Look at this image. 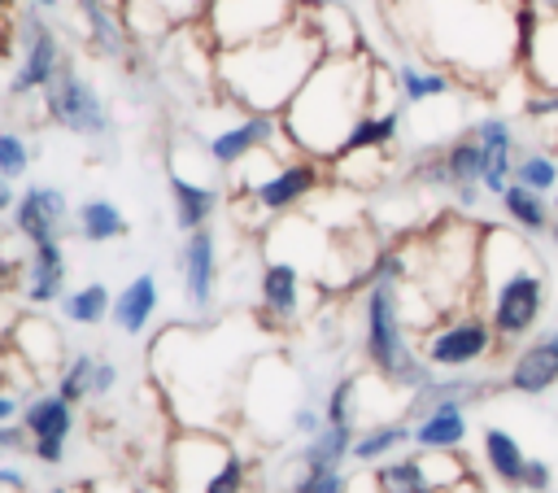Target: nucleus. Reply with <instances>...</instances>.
<instances>
[{
    "mask_svg": "<svg viewBox=\"0 0 558 493\" xmlns=\"http://www.w3.org/2000/svg\"><path fill=\"white\" fill-rule=\"evenodd\" d=\"M118 9H122V22H126L131 44H157V39H166V35L179 31V22L161 4H153V0H118Z\"/></svg>",
    "mask_w": 558,
    "mask_h": 493,
    "instance_id": "obj_37",
    "label": "nucleus"
},
{
    "mask_svg": "<svg viewBox=\"0 0 558 493\" xmlns=\"http://www.w3.org/2000/svg\"><path fill=\"white\" fill-rule=\"evenodd\" d=\"M161 305V284L153 270H140L135 279H126L118 292H113V310H109V323L122 332V336H144L153 314Z\"/></svg>",
    "mask_w": 558,
    "mask_h": 493,
    "instance_id": "obj_21",
    "label": "nucleus"
},
{
    "mask_svg": "<svg viewBox=\"0 0 558 493\" xmlns=\"http://www.w3.org/2000/svg\"><path fill=\"white\" fill-rule=\"evenodd\" d=\"M0 489H4V493H26V476H22V467L0 462Z\"/></svg>",
    "mask_w": 558,
    "mask_h": 493,
    "instance_id": "obj_51",
    "label": "nucleus"
},
{
    "mask_svg": "<svg viewBox=\"0 0 558 493\" xmlns=\"http://www.w3.org/2000/svg\"><path fill=\"white\" fill-rule=\"evenodd\" d=\"M78 17H83V31L92 39V48L109 61H122L131 52V35H126V22H122V9L113 0H74Z\"/></svg>",
    "mask_w": 558,
    "mask_h": 493,
    "instance_id": "obj_22",
    "label": "nucleus"
},
{
    "mask_svg": "<svg viewBox=\"0 0 558 493\" xmlns=\"http://www.w3.org/2000/svg\"><path fill=\"white\" fill-rule=\"evenodd\" d=\"M414 441V428L405 423V419H384V423H371L366 432H357L353 436V462H362V467H375V462H384V458H392L401 445H410Z\"/></svg>",
    "mask_w": 558,
    "mask_h": 493,
    "instance_id": "obj_31",
    "label": "nucleus"
},
{
    "mask_svg": "<svg viewBox=\"0 0 558 493\" xmlns=\"http://www.w3.org/2000/svg\"><path fill=\"white\" fill-rule=\"evenodd\" d=\"M488 388L480 384V380H471V375H432L427 384H418L414 393H410V401H405V414L410 419H418L423 410H432V406H440V401H475V397H484Z\"/></svg>",
    "mask_w": 558,
    "mask_h": 493,
    "instance_id": "obj_30",
    "label": "nucleus"
},
{
    "mask_svg": "<svg viewBox=\"0 0 558 493\" xmlns=\"http://www.w3.org/2000/svg\"><path fill=\"white\" fill-rule=\"evenodd\" d=\"M397 92H401V105L405 109H418L427 100H440L453 92V74L440 70V65H418V61H401L397 70Z\"/></svg>",
    "mask_w": 558,
    "mask_h": 493,
    "instance_id": "obj_29",
    "label": "nucleus"
},
{
    "mask_svg": "<svg viewBox=\"0 0 558 493\" xmlns=\"http://www.w3.org/2000/svg\"><path fill=\"white\" fill-rule=\"evenodd\" d=\"M52 493H96V489H92V480H78V484H61Z\"/></svg>",
    "mask_w": 558,
    "mask_h": 493,
    "instance_id": "obj_56",
    "label": "nucleus"
},
{
    "mask_svg": "<svg viewBox=\"0 0 558 493\" xmlns=\"http://www.w3.org/2000/svg\"><path fill=\"white\" fill-rule=\"evenodd\" d=\"M13 201H17L13 179H4V175H0V214H9V209H13Z\"/></svg>",
    "mask_w": 558,
    "mask_h": 493,
    "instance_id": "obj_54",
    "label": "nucleus"
},
{
    "mask_svg": "<svg viewBox=\"0 0 558 493\" xmlns=\"http://www.w3.org/2000/svg\"><path fill=\"white\" fill-rule=\"evenodd\" d=\"M484 462H488L493 480H501V484H510V489L523 484L527 454H523V445H519L514 432H506V428H484Z\"/></svg>",
    "mask_w": 558,
    "mask_h": 493,
    "instance_id": "obj_33",
    "label": "nucleus"
},
{
    "mask_svg": "<svg viewBox=\"0 0 558 493\" xmlns=\"http://www.w3.org/2000/svg\"><path fill=\"white\" fill-rule=\"evenodd\" d=\"M22 397L17 393H0V423H13V419H22Z\"/></svg>",
    "mask_w": 558,
    "mask_h": 493,
    "instance_id": "obj_52",
    "label": "nucleus"
},
{
    "mask_svg": "<svg viewBox=\"0 0 558 493\" xmlns=\"http://www.w3.org/2000/svg\"><path fill=\"white\" fill-rule=\"evenodd\" d=\"M9 345H13V358L35 371V380L39 375H57L61 362L70 358L65 340H61V327L52 318H44V314H22L13 323V332H9Z\"/></svg>",
    "mask_w": 558,
    "mask_h": 493,
    "instance_id": "obj_17",
    "label": "nucleus"
},
{
    "mask_svg": "<svg viewBox=\"0 0 558 493\" xmlns=\"http://www.w3.org/2000/svg\"><path fill=\"white\" fill-rule=\"evenodd\" d=\"M414 428V449H462L466 441V406L462 401H440L432 410H423L418 419H410Z\"/></svg>",
    "mask_w": 558,
    "mask_h": 493,
    "instance_id": "obj_23",
    "label": "nucleus"
},
{
    "mask_svg": "<svg viewBox=\"0 0 558 493\" xmlns=\"http://www.w3.org/2000/svg\"><path fill=\"white\" fill-rule=\"evenodd\" d=\"M61 65H65V52H61V39H57L52 22H44L39 13H31L22 22V52H17V65L9 74V96L22 100V96L44 92L57 79Z\"/></svg>",
    "mask_w": 558,
    "mask_h": 493,
    "instance_id": "obj_14",
    "label": "nucleus"
},
{
    "mask_svg": "<svg viewBox=\"0 0 558 493\" xmlns=\"http://www.w3.org/2000/svg\"><path fill=\"white\" fill-rule=\"evenodd\" d=\"M179 279H183V301L192 314H209L218 305L222 288V253H218V231L214 223L196 227L179 244Z\"/></svg>",
    "mask_w": 558,
    "mask_h": 493,
    "instance_id": "obj_13",
    "label": "nucleus"
},
{
    "mask_svg": "<svg viewBox=\"0 0 558 493\" xmlns=\"http://www.w3.org/2000/svg\"><path fill=\"white\" fill-rule=\"evenodd\" d=\"M497 345V332L488 323V314H453L436 327L423 332V358L432 371H462V366H475L493 353Z\"/></svg>",
    "mask_w": 558,
    "mask_h": 493,
    "instance_id": "obj_11",
    "label": "nucleus"
},
{
    "mask_svg": "<svg viewBox=\"0 0 558 493\" xmlns=\"http://www.w3.org/2000/svg\"><path fill=\"white\" fill-rule=\"evenodd\" d=\"M471 131H475V140L484 144V153H514V127H510V118L488 113V118H480Z\"/></svg>",
    "mask_w": 558,
    "mask_h": 493,
    "instance_id": "obj_44",
    "label": "nucleus"
},
{
    "mask_svg": "<svg viewBox=\"0 0 558 493\" xmlns=\"http://www.w3.org/2000/svg\"><path fill=\"white\" fill-rule=\"evenodd\" d=\"M327 57L305 0L292 22L279 31H266L257 39L218 48L214 57V87L222 92L227 105L248 109V113H283V105L301 92V83L314 74V65Z\"/></svg>",
    "mask_w": 558,
    "mask_h": 493,
    "instance_id": "obj_3",
    "label": "nucleus"
},
{
    "mask_svg": "<svg viewBox=\"0 0 558 493\" xmlns=\"http://www.w3.org/2000/svg\"><path fill=\"white\" fill-rule=\"evenodd\" d=\"M362 349L379 380L414 393L432 380L427 358L405 340V310H401V284L371 275L362 297Z\"/></svg>",
    "mask_w": 558,
    "mask_h": 493,
    "instance_id": "obj_6",
    "label": "nucleus"
},
{
    "mask_svg": "<svg viewBox=\"0 0 558 493\" xmlns=\"http://www.w3.org/2000/svg\"><path fill=\"white\" fill-rule=\"evenodd\" d=\"M266 332L257 327V318H240V314L214 323H170L157 332L148 349V371L166 388L179 428L222 432L235 423L248 366L257 353H266V345L253 340H262Z\"/></svg>",
    "mask_w": 558,
    "mask_h": 493,
    "instance_id": "obj_1",
    "label": "nucleus"
},
{
    "mask_svg": "<svg viewBox=\"0 0 558 493\" xmlns=\"http://www.w3.org/2000/svg\"><path fill=\"white\" fill-rule=\"evenodd\" d=\"M305 310V270L288 257H266L257 275V318L279 332L292 327Z\"/></svg>",
    "mask_w": 558,
    "mask_h": 493,
    "instance_id": "obj_15",
    "label": "nucleus"
},
{
    "mask_svg": "<svg viewBox=\"0 0 558 493\" xmlns=\"http://www.w3.org/2000/svg\"><path fill=\"white\" fill-rule=\"evenodd\" d=\"M514 179L549 196V192H554V183H558V161H554L549 153H523V157L514 161Z\"/></svg>",
    "mask_w": 558,
    "mask_h": 493,
    "instance_id": "obj_41",
    "label": "nucleus"
},
{
    "mask_svg": "<svg viewBox=\"0 0 558 493\" xmlns=\"http://www.w3.org/2000/svg\"><path fill=\"white\" fill-rule=\"evenodd\" d=\"M13 449H31V432H26L22 419L0 423V454H13Z\"/></svg>",
    "mask_w": 558,
    "mask_h": 493,
    "instance_id": "obj_48",
    "label": "nucleus"
},
{
    "mask_svg": "<svg viewBox=\"0 0 558 493\" xmlns=\"http://www.w3.org/2000/svg\"><path fill=\"white\" fill-rule=\"evenodd\" d=\"M549 201H554V214H558V183H554V192H549Z\"/></svg>",
    "mask_w": 558,
    "mask_h": 493,
    "instance_id": "obj_59",
    "label": "nucleus"
},
{
    "mask_svg": "<svg viewBox=\"0 0 558 493\" xmlns=\"http://www.w3.org/2000/svg\"><path fill=\"white\" fill-rule=\"evenodd\" d=\"M31 9H39V13H52V9H61V0H31Z\"/></svg>",
    "mask_w": 558,
    "mask_h": 493,
    "instance_id": "obj_57",
    "label": "nucleus"
},
{
    "mask_svg": "<svg viewBox=\"0 0 558 493\" xmlns=\"http://www.w3.org/2000/svg\"><path fill=\"white\" fill-rule=\"evenodd\" d=\"M353 436L357 428H344V423H323L296 454L301 467H344L349 454H353Z\"/></svg>",
    "mask_w": 558,
    "mask_h": 493,
    "instance_id": "obj_35",
    "label": "nucleus"
},
{
    "mask_svg": "<svg viewBox=\"0 0 558 493\" xmlns=\"http://www.w3.org/2000/svg\"><path fill=\"white\" fill-rule=\"evenodd\" d=\"M523 0H388L397 35L462 79H493L519 61Z\"/></svg>",
    "mask_w": 558,
    "mask_h": 493,
    "instance_id": "obj_2",
    "label": "nucleus"
},
{
    "mask_svg": "<svg viewBox=\"0 0 558 493\" xmlns=\"http://www.w3.org/2000/svg\"><path fill=\"white\" fill-rule=\"evenodd\" d=\"M554 484V471H549V462L545 458H527V471H523V489H532V493H545Z\"/></svg>",
    "mask_w": 558,
    "mask_h": 493,
    "instance_id": "obj_49",
    "label": "nucleus"
},
{
    "mask_svg": "<svg viewBox=\"0 0 558 493\" xmlns=\"http://www.w3.org/2000/svg\"><path fill=\"white\" fill-rule=\"evenodd\" d=\"M440 493H480V484H475V476H466V480H458L453 489H440Z\"/></svg>",
    "mask_w": 558,
    "mask_h": 493,
    "instance_id": "obj_55",
    "label": "nucleus"
},
{
    "mask_svg": "<svg viewBox=\"0 0 558 493\" xmlns=\"http://www.w3.org/2000/svg\"><path fill=\"white\" fill-rule=\"evenodd\" d=\"M109 310H113V292L100 279H87L61 297V318L74 327H100L109 318Z\"/></svg>",
    "mask_w": 558,
    "mask_h": 493,
    "instance_id": "obj_34",
    "label": "nucleus"
},
{
    "mask_svg": "<svg viewBox=\"0 0 558 493\" xmlns=\"http://www.w3.org/2000/svg\"><path fill=\"white\" fill-rule=\"evenodd\" d=\"M362 375H340L323 401V414L327 423H344V428H357V414H362Z\"/></svg>",
    "mask_w": 558,
    "mask_h": 493,
    "instance_id": "obj_40",
    "label": "nucleus"
},
{
    "mask_svg": "<svg viewBox=\"0 0 558 493\" xmlns=\"http://www.w3.org/2000/svg\"><path fill=\"white\" fill-rule=\"evenodd\" d=\"M92 489H96V493H140V489L126 484V480H92Z\"/></svg>",
    "mask_w": 558,
    "mask_h": 493,
    "instance_id": "obj_53",
    "label": "nucleus"
},
{
    "mask_svg": "<svg viewBox=\"0 0 558 493\" xmlns=\"http://www.w3.org/2000/svg\"><path fill=\"white\" fill-rule=\"evenodd\" d=\"M9 4H13V0H0V17H4V13H9Z\"/></svg>",
    "mask_w": 558,
    "mask_h": 493,
    "instance_id": "obj_60",
    "label": "nucleus"
},
{
    "mask_svg": "<svg viewBox=\"0 0 558 493\" xmlns=\"http://www.w3.org/2000/svg\"><path fill=\"white\" fill-rule=\"evenodd\" d=\"M201 148L209 153V161H214L218 170L231 175L248 153H257V148H292V140L283 135L279 113H248V109H240V118L227 122V127H218V131H209V135L201 140ZM292 153H296V148H292Z\"/></svg>",
    "mask_w": 558,
    "mask_h": 493,
    "instance_id": "obj_12",
    "label": "nucleus"
},
{
    "mask_svg": "<svg viewBox=\"0 0 558 493\" xmlns=\"http://www.w3.org/2000/svg\"><path fill=\"white\" fill-rule=\"evenodd\" d=\"M366 109H375V61L362 48L327 52L301 92L283 105L279 122L296 153L331 161Z\"/></svg>",
    "mask_w": 558,
    "mask_h": 493,
    "instance_id": "obj_4",
    "label": "nucleus"
},
{
    "mask_svg": "<svg viewBox=\"0 0 558 493\" xmlns=\"http://www.w3.org/2000/svg\"><path fill=\"white\" fill-rule=\"evenodd\" d=\"M0 493H4V489H0Z\"/></svg>",
    "mask_w": 558,
    "mask_h": 493,
    "instance_id": "obj_61",
    "label": "nucleus"
},
{
    "mask_svg": "<svg viewBox=\"0 0 558 493\" xmlns=\"http://www.w3.org/2000/svg\"><path fill=\"white\" fill-rule=\"evenodd\" d=\"M305 13H310V22H314V31H318L327 52H357L362 48L353 13L340 0H305Z\"/></svg>",
    "mask_w": 558,
    "mask_h": 493,
    "instance_id": "obj_27",
    "label": "nucleus"
},
{
    "mask_svg": "<svg viewBox=\"0 0 558 493\" xmlns=\"http://www.w3.org/2000/svg\"><path fill=\"white\" fill-rule=\"evenodd\" d=\"M401 109L405 105H388V109H366L357 118V127L349 131L344 148L340 153H362V148H392L397 135H401ZM336 153V157H340Z\"/></svg>",
    "mask_w": 558,
    "mask_h": 493,
    "instance_id": "obj_32",
    "label": "nucleus"
},
{
    "mask_svg": "<svg viewBox=\"0 0 558 493\" xmlns=\"http://www.w3.org/2000/svg\"><path fill=\"white\" fill-rule=\"evenodd\" d=\"M445 170H449V188H466L484 179V144L475 140V131L453 135L445 144Z\"/></svg>",
    "mask_w": 558,
    "mask_h": 493,
    "instance_id": "obj_38",
    "label": "nucleus"
},
{
    "mask_svg": "<svg viewBox=\"0 0 558 493\" xmlns=\"http://www.w3.org/2000/svg\"><path fill=\"white\" fill-rule=\"evenodd\" d=\"M545 236H549V244H554V249H558V218H554V223H549V231H545Z\"/></svg>",
    "mask_w": 558,
    "mask_h": 493,
    "instance_id": "obj_58",
    "label": "nucleus"
},
{
    "mask_svg": "<svg viewBox=\"0 0 558 493\" xmlns=\"http://www.w3.org/2000/svg\"><path fill=\"white\" fill-rule=\"evenodd\" d=\"M92 375H96V353H92V349H74V353L61 362V371H57L52 380H57V393L78 406V401L92 397Z\"/></svg>",
    "mask_w": 558,
    "mask_h": 493,
    "instance_id": "obj_39",
    "label": "nucleus"
},
{
    "mask_svg": "<svg viewBox=\"0 0 558 493\" xmlns=\"http://www.w3.org/2000/svg\"><path fill=\"white\" fill-rule=\"evenodd\" d=\"M31 458L44 462V467H61V462H65V441H52V436L31 441Z\"/></svg>",
    "mask_w": 558,
    "mask_h": 493,
    "instance_id": "obj_47",
    "label": "nucleus"
},
{
    "mask_svg": "<svg viewBox=\"0 0 558 493\" xmlns=\"http://www.w3.org/2000/svg\"><path fill=\"white\" fill-rule=\"evenodd\" d=\"M22 423H26L31 441H44V436L70 441V432H74V401H65L57 388L52 393H35L22 406Z\"/></svg>",
    "mask_w": 558,
    "mask_h": 493,
    "instance_id": "obj_26",
    "label": "nucleus"
},
{
    "mask_svg": "<svg viewBox=\"0 0 558 493\" xmlns=\"http://www.w3.org/2000/svg\"><path fill=\"white\" fill-rule=\"evenodd\" d=\"M9 223L26 244H35V240L61 236L65 223H74V209H70V196L57 183H31V188L17 192V201L9 209Z\"/></svg>",
    "mask_w": 558,
    "mask_h": 493,
    "instance_id": "obj_16",
    "label": "nucleus"
},
{
    "mask_svg": "<svg viewBox=\"0 0 558 493\" xmlns=\"http://www.w3.org/2000/svg\"><path fill=\"white\" fill-rule=\"evenodd\" d=\"M532 4H536V39L523 65L536 74L541 87H558V0H532Z\"/></svg>",
    "mask_w": 558,
    "mask_h": 493,
    "instance_id": "obj_25",
    "label": "nucleus"
},
{
    "mask_svg": "<svg viewBox=\"0 0 558 493\" xmlns=\"http://www.w3.org/2000/svg\"><path fill=\"white\" fill-rule=\"evenodd\" d=\"M375 480L384 493H436L427 467H423V454L410 449V454H392L384 462H375Z\"/></svg>",
    "mask_w": 558,
    "mask_h": 493,
    "instance_id": "obj_36",
    "label": "nucleus"
},
{
    "mask_svg": "<svg viewBox=\"0 0 558 493\" xmlns=\"http://www.w3.org/2000/svg\"><path fill=\"white\" fill-rule=\"evenodd\" d=\"M248 458L214 428H179L166 449V493H244Z\"/></svg>",
    "mask_w": 558,
    "mask_h": 493,
    "instance_id": "obj_7",
    "label": "nucleus"
},
{
    "mask_svg": "<svg viewBox=\"0 0 558 493\" xmlns=\"http://www.w3.org/2000/svg\"><path fill=\"white\" fill-rule=\"evenodd\" d=\"M118 388V362L113 358H105V353H96V375H92V397H105V393H113Z\"/></svg>",
    "mask_w": 558,
    "mask_h": 493,
    "instance_id": "obj_46",
    "label": "nucleus"
},
{
    "mask_svg": "<svg viewBox=\"0 0 558 493\" xmlns=\"http://www.w3.org/2000/svg\"><path fill=\"white\" fill-rule=\"evenodd\" d=\"M31 157H35V148L17 131H0V175L4 179H22L31 170Z\"/></svg>",
    "mask_w": 558,
    "mask_h": 493,
    "instance_id": "obj_43",
    "label": "nucleus"
},
{
    "mask_svg": "<svg viewBox=\"0 0 558 493\" xmlns=\"http://www.w3.org/2000/svg\"><path fill=\"white\" fill-rule=\"evenodd\" d=\"M166 192H170V218H174V227L183 236L196 231V227H205V223H214V214L222 205V192L209 179H192L179 166L166 170Z\"/></svg>",
    "mask_w": 558,
    "mask_h": 493,
    "instance_id": "obj_18",
    "label": "nucleus"
},
{
    "mask_svg": "<svg viewBox=\"0 0 558 493\" xmlns=\"http://www.w3.org/2000/svg\"><path fill=\"white\" fill-rule=\"evenodd\" d=\"M74 236L83 244H109V240H126L131 236V223L126 214L118 209V201L109 196H87L74 205Z\"/></svg>",
    "mask_w": 558,
    "mask_h": 493,
    "instance_id": "obj_24",
    "label": "nucleus"
},
{
    "mask_svg": "<svg viewBox=\"0 0 558 493\" xmlns=\"http://www.w3.org/2000/svg\"><path fill=\"white\" fill-rule=\"evenodd\" d=\"M480 279L488 288V323L497 340L501 345L523 340L541 323L545 301H549V275L536 249L514 231H501V227L484 231Z\"/></svg>",
    "mask_w": 558,
    "mask_h": 493,
    "instance_id": "obj_5",
    "label": "nucleus"
},
{
    "mask_svg": "<svg viewBox=\"0 0 558 493\" xmlns=\"http://www.w3.org/2000/svg\"><path fill=\"white\" fill-rule=\"evenodd\" d=\"M153 4H161L179 26L196 22V17H201V9H205V0H153Z\"/></svg>",
    "mask_w": 558,
    "mask_h": 493,
    "instance_id": "obj_50",
    "label": "nucleus"
},
{
    "mask_svg": "<svg viewBox=\"0 0 558 493\" xmlns=\"http://www.w3.org/2000/svg\"><path fill=\"white\" fill-rule=\"evenodd\" d=\"M558 384V332H541L532 345L519 349V358L510 362L506 388L523 393V397H541Z\"/></svg>",
    "mask_w": 558,
    "mask_h": 493,
    "instance_id": "obj_20",
    "label": "nucleus"
},
{
    "mask_svg": "<svg viewBox=\"0 0 558 493\" xmlns=\"http://www.w3.org/2000/svg\"><path fill=\"white\" fill-rule=\"evenodd\" d=\"M44 96V118L70 135H83V140H105L113 131V118H109V105L105 96L96 92V83L74 70L70 61L57 70V79L39 92Z\"/></svg>",
    "mask_w": 558,
    "mask_h": 493,
    "instance_id": "obj_9",
    "label": "nucleus"
},
{
    "mask_svg": "<svg viewBox=\"0 0 558 493\" xmlns=\"http://www.w3.org/2000/svg\"><path fill=\"white\" fill-rule=\"evenodd\" d=\"M65 270H70V262H65L61 236L35 240V244H31V257H26V266H22V292H26V301H31V305H52V301H61V297H65Z\"/></svg>",
    "mask_w": 558,
    "mask_h": 493,
    "instance_id": "obj_19",
    "label": "nucleus"
},
{
    "mask_svg": "<svg viewBox=\"0 0 558 493\" xmlns=\"http://www.w3.org/2000/svg\"><path fill=\"white\" fill-rule=\"evenodd\" d=\"M497 201H501L506 218H510L519 231H527V236H545L549 223H554V201H545V192H536V188H527V183H519V179H510V188H506Z\"/></svg>",
    "mask_w": 558,
    "mask_h": 493,
    "instance_id": "obj_28",
    "label": "nucleus"
},
{
    "mask_svg": "<svg viewBox=\"0 0 558 493\" xmlns=\"http://www.w3.org/2000/svg\"><path fill=\"white\" fill-rule=\"evenodd\" d=\"M323 166H327V161H318V157L292 153V157H283L266 179H257L253 188L235 192V209H248V214H257L262 223H275V218H283V214H296V209L323 188V179H327Z\"/></svg>",
    "mask_w": 558,
    "mask_h": 493,
    "instance_id": "obj_8",
    "label": "nucleus"
},
{
    "mask_svg": "<svg viewBox=\"0 0 558 493\" xmlns=\"http://www.w3.org/2000/svg\"><path fill=\"white\" fill-rule=\"evenodd\" d=\"M296 13H301V0H205L196 22L214 48H231L266 31H279Z\"/></svg>",
    "mask_w": 558,
    "mask_h": 493,
    "instance_id": "obj_10",
    "label": "nucleus"
},
{
    "mask_svg": "<svg viewBox=\"0 0 558 493\" xmlns=\"http://www.w3.org/2000/svg\"><path fill=\"white\" fill-rule=\"evenodd\" d=\"M323 423H327V414H323V406H314V401H301V406L292 410V419H288V428H292L296 436H305V441H310Z\"/></svg>",
    "mask_w": 558,
    "mask_h": 493,
    "instance_id": "obj_45",
    "label": "nucleus"
},
{
    "mask_svg": "<svg viewBox=\"0 0 558 493\" xmlns=\"http://www.w3.org/2000/svg\"><path fill=\"white\" fill-rule=\"evenodd\" d=\"M349 476L344 467H301L288 484V493H344Z\"/></svg>",
    "mask_w": 558,
    "mask_h": 493,
    "instance_id": "obj_42",
    "label": "nucleus"
}]
</instances>
